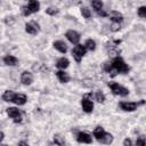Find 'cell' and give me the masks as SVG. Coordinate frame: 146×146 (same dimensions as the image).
Listing matches in <instances>:
<instances>
[{
	"instance_id": "ffe728a7",
	"label": "cell",
	"mask_w": 146,
	"mask_h": 146,
	"mask_svg": "<svg viewBox=\"0 0 146 146\" xmlns=\"http://www.w3.org/2000/svg\"><path fill=\"white\" fill-rule=\"evenodd\" d=\"M83 46L86 47L87 50H90V51H94V50L96 49V42H95V40H92V39L86 40V42H84Z\"/></svg>"
},
{
	"instance_id": "9c48e42d",
	"label": "cell",
	"mask_w": 146,
	"mask_h": 146,
	"mask_svg": "<svg viewBox=\"0 0 146 146\" xmlns=\"http://www.w3.org/2000/svg\"><path fill=\"white\" fill-rule=\"evenodd\" d=\"M25 31L29 33V34H36L39 31H40V25L35 22V21H30L25 24Z\"/></svg>"
},
{
	"instance_id": "7c38bea8",
	"label": "cell",
	"mask_w": 146,
	"mask_h": 146,
	"mask_svg": "<svg viewBox=\"0 0 146 146\" xmlns=\"http://www.w3.org/2000/svg\"><path fill=\"white\" fill-rule=\"evenodd\" d=\"M21 82L25 86H30L33 82V74L29 71H24L21 74Z\"/></svg>"
},
{
	"instance_id": "277c9868",
	"label": "cell",
	"mask_w": 146,
	"mask_h": 146,
	"mask_svg": "<svg viewBox=\"0 0 146 146\" xmlns=\"http://www.w3.org/2000/svg\"><path fill=\"white\" fill-rule=\"evenodd\" d=\"M108 87L112 91L113 95H116V96H122V97H125L129 95V89H127L125 87L119 84L117 82H110L108 83Z\"/></svg>"
},
{
	"instance_id": "f546056e",
	"label": "cell",
	"mask_w": 146,
	"mask_h": 146,
	"mask_svg": "<svg viewBox=\"0 0 146 146\" xmlns=\"http://www.w3.org/2000/svg\"><path fill=\"white\" fill-rule=\"evenodd\" d=\"M123 146H132V141L130 138H125L123 140Z\"/></svg>"
},
{
	"instance_id": "44dd1931",
	"label": "cell",
	"mask_w": 146,
	"mask_h": 146,
	"mask_svg": "<svg viewBox=\"0 0 146 146\" xmlns=\"http://www.w3.org/2000/svg\"><path fill=\"white\" fill-rule=\"evenodd\" d=\"M54 143L57 146H66L65 145V140H64V138L60 135H55L54 136Z\"/></svg>"
},
{
	"instance_id": "4fadbf2b",
	"label": "cell",
	"mask_w": 146,
	"mask_h": 146,
	"mask_svg": "<svg viewBox=\"0 0 146 146\" xmlns=\"http://www.w3.org/2000/svg\"><path fill=\"white\" fill-rule=\"evenodd\" d=\"M107 16H110L112 23H121L123 21V16L121 15V13L116 11V10H111L110 13H107Z\"/></svg>"
},
{
	"instance_id": "3957f363",
	"label": "cell",
	"mask_w": 146,
	"mask_h": 146,
	"mask_svg": "<svg viewBox=\"0 0 146 146\" xmlns=\"http://www.w3.org/2000/svg\"><path fill=\"white\" fill-rule=\"evenodd\" d=\"M39 9H40V2L36 1V0H31V1H29V3L26 6L22 7V13L25 17H27L31 14H34V13L39 11Z\"/></svg>"
},
{
	"instance_id": "52a82bcc",
	"label": "cell",
	"mask_w": 146,
	"mask_h": 146,
	"mask_svg": "<svg viewBox=\"0 0 146 146\" xmlns=\"http://www.w3.org/2000/svg\"><path fill=\"white\" fill-rule=\"evenodd\" d=\"M145 102L144 100H140L139 103H136V102H120V108L124 112H133L137 110V107L139 105H144Z\"/></svg>"
},
{
	"instance_id": "4dcf8cb0",
	"label": "cell",
	"mask_w": 146,
	"mask_h": 146,
	"mask_svg": "<svg viewBox=\"0 0 146 146\" xmlns=\"http://www.w3.org/2000/svg\"><path fill=\"white\" fill-rule=\"evenodd\" d=\"M18 146H30V145H29L26 141L22 140V141H19V143H18Z\"/></svg>"
},
{
	"instance_id": "d4e9b609",
	"label": "cell",
	"mask_w": 146,
	"mask_h": 146,
	"mask_svg": "<svg viewBox=\"0 0 146 146\" xmlns=\"http://www.w3.org/2000/svg\"><path fill=\"white\" fill-rule=\"evenodd\" d=\"M58 11H59V9H58V8H55V7H49V8L46 9V13H47L48 15H50V16H55V15H57Z\"/></svg>"
},
{
	"instance_id": "cb8c5ba5",
	"label": "cell",
	"mask_w": 146,
	"mask_h": 146,
	"mask_svg": "<svg viewBox=\"0 0 146 146\" xmlns=\"http://www.w3.org/2000/svg\"><path fill=\"white\" fill-rule=\"evenodd\" d=\"M95 99L98 102V103H104L105 102V95L103 91H96L95 94Z\"/></svg>"
},
{
	"instance_id": "ba28073f",
	"label": "cell",
	"mask_w": 146,
	"mask_h": 146,
	"mask_svg": "<svg viewBox=\"0 0 146 146\" xmlns=\"http://www.w3.org/2000/svg\"><path fill=\"white\" fill-rule=\"evenodd\" d=\"M7 114H8L9 117L13 119V121L15 123H21L22 122V114H21L18 108H16V107H8L7 108Z\"/></svg>"
},
{
	"instance_id": "7a4b0ae2",
	"label": "cell",
	"mask_w": 146,
	"mask_h": 146,
	"mask_svg": "<svg viewBox=\"0 0 146 146\" xmlns=\"http://www.w3.org/2000/svg\"><path fill=\"white\" fill-rule=\"evenodd\" d=\"M92 135H94V137H95L99 143H102V144L110 145V144L113 141V136H112V133L106 132V131L104 130V128L100 127V125H98V127H96V128L94 129Z\"/></svg>"
},
{
	"instance_id": "484cf974",
	"label": "cell",
	"mask_w": 146,
	"mask_h": 146,
	"mask_svg": "<svg viewBox=\"0 0 146 146\" xmlns=\"http://www.w3.org/2000/svg\"><path fill=\"white\" fill-rule=\"evenodd\" d=\"M146 145V139L144 136H139L136 139V146H145Z\"/></svg>"
},
{
	"instance_id": "5b68a950",
	"label": "cell",
	"mask_w": 146,
	"mask_h": 146,
	"mask_svg": "<svg viewBox=\"0 0 146 146\" xmlns=\"http://www.w3.org/2000/svg\"><path fill=\"white\" fill-rule=\"evenodd\" d=\"M91 99H92V94L91 92L86 94L81 99V106H82V110L86 113H91L92 110H94V103H92Z\"/></svg>"
},
{
	"instance_id": "1f68e13d",
	"label": "cell",
	"mask_w": 146,
	"mask_h": 146,
	"mask_svg": "<svg viewBox=\"0 0 146 146\" xmlns=\"http://www.w3.org/2000/svg\"><path fill=\"white\" fill-rule=\"evenodd\" d=\"M3 138H5V135H3V132H2V131H0V143L3 140Z\"/></svg>"
},
{
	"instance_id": "603a6c76",
	"label": "cell",
	"mask_w": 146,
	"mask_h": 146,
	"mask_svg": "<svg viewBox=\"0 0 146 146\" xmlns=\"http://www.w3.org/2000/svg\"><path fill=\"white\" fill-rule=\"evenodd\" d=\"M91 6L95 9V11H98V10L103 9V2L100 0H94V1H91Z\"/></svg>"
},
{
	"instance_id": "ac0fdd59",
	"label": "cell",
	"mask_w": 146,
	"mask_h": 146,
	"mask_svg": "<svg viewBox=\"0 0 146 146\" xmlns=\"http://www.w3.org/2000/svg\"><path fill=\"white\" fill-rule=\"evenodd\" d=\"M68 65H70V60L67 59V58H65V57H60L58 60H57V63H56V66L58 67V68H60V70H65L66 67H68Z\"/></svg>"
},
{
	"instance_id": "7402d4cb",
	"label": "cell",
	"mask_w": 146,
	"mask_h": 146,
	"mask_svg": "<svg viewBox=\"0 0 146 146\" xmlns=\"http://www.w3.org/2000/svg\"><path fill=\"white\" fill-rule=\"evenodd\" d=\"M81 15L86 18V19H90L91 18V11L88 7H82L81 8Z\"/></svg>"
},
{
	"instance_id": "e0dca14e",
	"label": "cell",
	"mask_w": 146,
	"mask_h": 146,
	"mask_svg": "<svg viewBox=\"0 0 146 146\" xmlns=\"http://www.w3.org/2000/svg\"><path fill=\"white\" fill-rule=\"evenodd\" d=\"M56 75H57L59 82H62V83H67V82L70 81V75H68L65 71H63V70L57 71V72H56Z\"/></svg>"
},
{
	"instance_id": "4316f807",
	"label": "cell",
	"mask_w": 146,
	"mask_h": 146,
	"mask_svg": "<svg viewBox=\"0 0 146 146\" xmlns=\"http://www.w3.org/2000/svg\"><path fill=\"white\" fill-rule=\"evenodd\" d=\"M137 14H138V16H139V17H141V18H145V17H146V7H145V6H141V7H139V8H138V11H137Z\"/></svg>"
},
{
	"instance_id": "d6a6232c",
	"label": "cell",
	"mask_w": 146,
	"mask_h": 146,
	"mask_svg": "<svg viewBox=\"0 0 146 146\" xmlns=\"http://www.w3.org/2000/svg\"><path fill=\"white\" fill-rule=\"evenodd\" d=\"M0 146H8V145H6V144H3V145H0Z\"/></svg>"
},
{
	"instance_id": "5bb4252c",
	"label": "cell",
	"mask_w": 146,
	"mask_h": 146,
	"mask_svg": "<svg viewBox=\"0 0 146 146\" xmlns=\"http://www.w3.org/2000/svg\"><path fill=\"white\" fill-rule=\"evenodd\" d=\"M26 102H27L26 95H24V94H15L14 99H13V103H15L16 105L21 106V105H24Z\"/></svg>"
},
{
	"instance_id": "83f0119b",
	"label": "cell",
	"mask_w": 146,
	"mask_h": 146,
	"mask_svg": "<svg viewBox=\"0 0 146 146\" xmlns=\"http://www.w3.org/2000/svg\"><path fill=\"white\" fill-rule=\"evenodd\" d=\"M120 29H121V25L119 23H112V25L110 26V30L112 32H117Z\"/></svg>"
},
{
	"instance_id": "2e32d148",
	"label": "cell",
	"mask_w": 146,
	"mask_h": 146,
	"mask_svg": "<svg viewBox=\"0 0 146 146\" xmlns=\"http://www.w3.org/2000/svg\"><path fill=\"white\" fill-rule=\"evenodd\" d=\"M3 63L8 66H16L18 64V59H17V57H15L13 55H6L3 57Z\"/></svg>"
},
{
	"instance_id": "d6986e66",
	"label": "cell",
	"mask_w": 146,
	"mask_h": 146,
	"mask_svg": "<svg viewBox=\"0 0 146 146\" xmlns=\"http://www.w3.org/2000/svg\"><path fill=\"white\" fill-rule=\"evenodd\" d=\"M14 96H15V92L13 90H6L2 95V99L5 102H11L13 103V99H14Z\"/></svg>"
},
{
	"instance_id": "30bf717a",
	"label": "cell",
	"mask_w": 146,
	"mask_h": 146,
	"mask_svg": "<svg viewBox=\"0 0 146 146\" xmlns=\"http://www.w3.org/2000/svg\"><path fill=\"white\" fill-rule=\"evenodd\" d=\"M76 140L80 144H91L92 143V137L88 132L84 131H79L76 133Z\"/></svg>"
},
{
	"instance_id": "f1b7e54d",
	"label": "cell",
	"mask_w": 146,
	"mask_h": 146,
	"mask_svg": "<svg viewBox=\"0 0 146 146\" xmlns=\"http://www.w3.org/2000/svg\"><path fill=\"white\" fill-rule=\"evenodd\" d=\"M96 13H97V15L100 16V17H106V16H107V11H105L104 9H100V10H98V11H96Z\"/></svg>"
},
{
	"instance_id": "8992f818",
	"label": "cell",
	"mask_w": 146,
	"mask_h": 146,
	"mask_svg": "<svg viewBox=\"0 0 146 146\" xmlns=\"http://www.w3.org/2000/svg\"><path fill=\"white\" fill-rule=\"evenodd\" d=\"M86 52H87V49H86V47L83 46V44H76L74 48H73V50H72V56H73V58H74V60L76 62V63H80L81 60H82V57L86 55Z\"/></svg>"
},
{
	"instance_id": "8fae6325",
	"label": "cell",
	"mask_w": 146,
	"mask_h": 146,
	"mask_svg": "<svg viewBox=\"0 0 146 146\" xmlns=\"http://www.w3.org/2000/svg\"><path fill=\"white\" fill-rule=\"evenodd\" d=\"M65 36H66V39L71 42V43H73V44H79V41H80V34L76 32V31H74V30H68L66 33H65Z\"/></svg>"
},
{
	"instance_id": "6da1fadb",
	"label": "cell",
	"mask_w": 146,
	"mask_h": 146,
	"mask_svg": "<svg viewBox=\"0 0 146 146\" xmlns=\"http://www.w3.org/2000/svg\"><path fill=\"white\" fill-rule=\"evenodd\" d=\"M111 67H112V71H111V76H115L117 73L120 74H127L130 70V67L128 66V64H125V62L116 56L113 58V60L111 62Z\"/></svg>"
},
{
	"instance_id": "9a60e30c",
	"label": "cell",
	"mask_w": 146,
	"mask_h": 146,
	"mask_svg": "<svg viewBox=\"0 0 146 146\" xmlns=\"http://www.w3.org/2000/svg\"><path fill=\"white\" fill-rule=\"evenodd\" d=\"M52 46H54V48H55L56 50H58V51L62 52V54H65V52L67 51V46H66V43H65L64 41H62V40L55 41V42L52 43Z\"/></svg>"
}]
</instances>
